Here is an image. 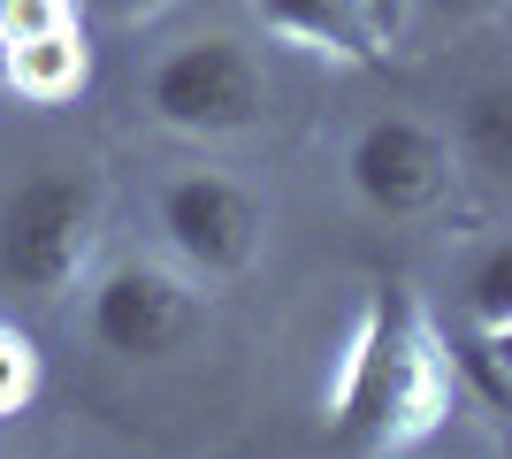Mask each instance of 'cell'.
<instances>
[{"mask_svg": "<svg viewBox=\"0 0 512 459\" xmlns=\"http://www.w3.org/2000/svg\"><path fill=\"white\" fill-rule=\"evenodd\" d=\"M451 406L444 352L428 345V322L406 284H383L367 299L352 352H344L337 398H329V444L337 452H406Z\"/></svg>", "mask_w": 512, "mask_h": 459, "instance_id": "cell-1", "label": "cell"}, {"mask_svg": "<svg viewBox=\"0 0 512 459\" xmlns=\"http://www.w3.org/2000/svg\"><path fill=\"white\" fill-rule=\"evenodd\" d=\"M100 245V184L85 169H46L16 176L0 192V284L23 299H62L85 276Z\"/></svg>", "mask_w": 512, "mask_h": 459, "instance_id": "cell-2", "label": "cell"}, {"mask_svg": "<svg viewBox=\"0 0 512 459\" xmlns=\"http://www.w3.org/2000/svg\"><path fill=\"white\" fill-rule=\"evenodd\" d=\"M146 108H153V123H169L184 138H230V131H253L268 115V77H260L253 46L184 39L153 62Z\"/></svg>", "mask_w": 512, "mask_h": 459, "instance_id": "cell-3", "label": "cell"}, {"mask_svg": "<svg viewBox=\"0 0 512 459\" xmlns=\"http://www.w3.org/2000/svg\"><path fill=\"white\" fill-rule=\"evenodd\" d=\"M92 337L115 360H169L199 337V299L153 261H115L92 284Z\"/></svg>", "mask_w": 512, "mask_h": 459, "instance_id": "cell-4", "label": "cell"}, {"mask_svg": "<svg viewBox=\"0 0 512 459\" xmlns=\"http://www.w3.org/2000/svg\"><path fill=\"white\" fill-rule=\"evenodd\" d=\"M161 238L199 276H237L260 245V199L222 169H184L161 184Z\"/></svg>", "mask_w": 512, "mask_h": 459, "instance_id": "cell-5", "label": "cell"}, {"mask_svg": "<svg viewBox=\"0 0 512 459\" xmlns=\"http://www.w3.org/2000/svg\"><path fill=\"white\" fill-rule=\"evenodd\" d=\"M344 176L375 215H428L451 184V146L421 115H375L344 153Z\"/></svg>", "mask_w": 512, "mask_h": 459, "instance_id": "cell-6", "label": "cell"}, {"mask_svg": "<svg viewBox=\"0 0 512 459\" xmlns=\"http://www.w3.org/2000/svg\"><path fill=\"white\" fill-rule=\"evenodd\" d=\"M260 23L306 54H337V62H375V23L360 0H253Z\"/></svg>", "mask_w": 512, "mask_h": 459, "instance_id": "cell-7", "label": "cell"}, {"mask_svg": "<svg viewBox=\"0 0 512 459\" xmlns=\"http://www.w3.org/2000/svg\"><path fill=\"white\" fill-rule=\"evenodd\" d=\"M451 375L474 391V406L490 421H505L512 414V329H482V322L451 329Z\"/></svg>", "mask_w": 512, "mask_h": 459, "instance_id": "cell-8", "label": "cell"}, {"mask_svg": "<svg viewBox=\"0 0 512 459\" xmlns=\"http://www.w3.org/2000/svg\"><path fill=\"white\" fill-rule=\"evenodd\" d=\"M467 161L482 176H512V92L482 85L467 100Z\"/></svg>", "mask_w": 512, "mask_h": 459, "instance_id": "cell-9", "label": "cell"}, {"mask_svg": "<svg viewBox=\"0 0 512 459\" xmlns=\"http://www.w3.org/2000/svg\"><path fill=\"white\" fill-rule=\"evenodd\" d=\"M467 322L482 329H512V245H490L467 276Z\"/></svg>", "mask_w": 512, "mask_h": 459, "instance_id": "cell-10", "label": "cell"}, {"mask_svg": "<svg viewBox=\"0 0 512 459\" xmlns=\"http://www.w3.org/2000/svg\"><path fill=\"white\" fill-rule=\"evenodd\" d=\"M31 398H39V345H31L23 329L0 322V421L23 414Z\"/></svg>", "mask_w": 512, "mask_h": 459, "instance_id": "cell-11", "label": "cell"}, {"mask_svg": "<svg viewBox=\"0 0 512 459\" xmlns=\"http://www.w3.org/2000/svg\"><path fill=\"white\" fill-rule=\"evenodd\" d=\"M153 8H169V0H77V16H107V23H138Z\"/></svg>", "mask_w": 512, "mask_h": 459, "instance_id": "cell-12", "label": "cell"}, {"mask_svg": "<svg viewBox=\"0 0 512 459\" xmlns=\"http://www.w3.org/2000/svg\"><path fill=\"white\" fill-rule=\"evenodd\" d=\"M421 8H428L436 23H474V16H490L497 0H421Z\"/></svg>", "mask_w": 512, "mask_h": 459, "instance_id": "cell-13", "label": "cell"}]
</instances>
